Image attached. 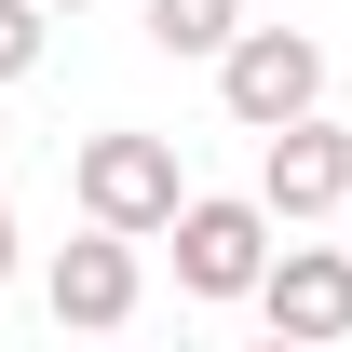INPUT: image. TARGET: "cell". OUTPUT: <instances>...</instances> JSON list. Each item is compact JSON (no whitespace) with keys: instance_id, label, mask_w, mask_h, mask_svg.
<instances>
[{"instance_id":"cell-1","label":"cell","mask_w":352,"mask_h":352,"mask_svg":"<svg viewBox=\"0 0 352 352\" xmlns=\"http://www.w3.org/2000/svg\"><path fill=\"white\" fill-rule=\"evenodd\" d=\"M68 190H82L95 230H135V244H149V230L176 217V190H190V176H176V135L109 122V135H82V149H68Z\"/></svg>"},{"instance_id":"cell-2","label":"cell","mask_w":352,"mask_h":352,"mask_svg":"<svg viewBox=\"0 0 352 352\" xmlns=\"http://www.w3.org/2000/svg\"><path fill=\"white\" fill-rule=\"evenodd\" d=\"M204 68H217V109H230L244 135H271V122H298V109H325V41H311V28H230Z\"/></svg>"},{"instance_id":"cell-3","label":"cell","mask_w":352,"mask_h":352,"mask_svg":"<svg viewBox=\"0 0 352 352\" xmlns=\"http://www.w3.org/2000/svg\"><path fill=\"white\" fill-rule=\"evenodd\" d=\"M163 244H176V285H190V298H244L258 258H271V204L258 190H176Z\"/></svg>"},{"instance_id":"cell-4","label":"cell","mask_w":352,"mask_h":352,"mask_svg":"<svg viewBox=\"0 0 352 352\" xmlns=\"http://www.w3.org/2000/svg\"><path fill=\"white\" fill-rule=\"evenodd\" d=\"M258 204H271V230H311V217L352 204V135L325 122V109H298V122L258 135Z\"/></svg>"},{"instance_id":"cell-5","label":"cell","mask_w":352,"mask_h":352,"mask_svg":"<svg viewBox=\"0 0 352 352\" xmlns=\"http://www.w3.org/2000/svg\"><path fill=\"white\" fill-rule=\"evenodd\" d=\"M41 298H54V325H82V339H122L135 311H149V271H135V230H95V217H82V244H54Z\"/></svg>"},{"instance_id":"cell-6","label":"cell","mask_w":352,"mask_h":352,"mask_svg":"<svg viewBox=\"0 0 352 352\" xmlns=\"http://www.w3.org/2000/svg\"><path fill=\"white\" fill-rule=\"evenodd\" d=\"M244 298L271 311V339H352V244H271Z\"/></svg>"},{"instance_id":"cell-7","label":"cell","mask_w":352,"mask_h":352,"mask_svg":"<svg viewBox=\"0 0 352 352\" xmlns=\"http://www.w3.org/2000/svg\"><path fill=\"white\" fill-rule=\"evenodd\" d=\"M230 28H244V0H149V41L163 54H217Z\"/></svg>"},{"instance_id":"cell-8","label":"cell","mask_w":352,"mask_h":352,"mask_svg":"<svg viewBox=\"0 0 352 352\" xmlns=\"http://www.w3.org/2000/svg\"><path fill=\"white\" fill-rule=\"evenodd\" d=\"M41 41H54L41 0H0V82H28V68H41Z\"/></svg>"},{"instance_id":"cell-9","label":"cell","mask_w":352,"mask_h":352,"mask_svg":"<svg viewBox=\"0 0 352 352\" xmlns=\"http://www.w3.org/2000/svg\"><path fill=\"white\" fill-rule=\"evenodd\" d=\"M0 285H14V190H0Z\"/></svg>"},{"instance_id":"cell-10","label":"cell","mask_w":352,"mask_h":352,"mask_svg":"<svg viewBox=\"0 0 352 352\" xmlns=\"http://www.w3.org/2000/svg\"><path fill=\"white\" fill-rule=\"evenodd\" d=\"M41 14H82V0H41Z\"/></svg>"},{"instance_id":"cell-11","label":"cell","mask_w":352,"mask_h":352,"mask_svg":"<svg viewBox=\"0 0 352 352\" xmlns=\"http://www.w3.org/2000/svg\"><path fill=\"white\" fill-rule=\"evenodd\" d=\"M339 217H352V204H339Z\"/></svg>"}]
</instances>
